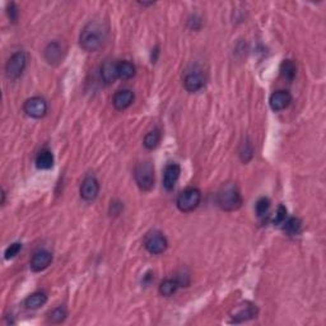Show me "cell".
Returning a JSON list of instances; mask_svg holds the SVG:
<instances>
[{
  "mask_svg": "<svg viewBox=\"0 0 326 326\" xmlns=\"http://www.w3.org/2000/svg\"><path fill=\"white\" fill-rule=\"evenodd\" d=\"M188 25H189V27H190L191 29H194V31H197V29L202 28L203 21H202V18L199 17V15L194 14V15H191L190 18H189Z\"/></svg>",
  "mask_w": 326,
  "mask_h": 326,
  "instance_id": "obj_31",
  "label": "cell"
},
{
  "mask_svg": "<svg viewBox=\"0 0 326 326\" xmlns=\"http://www.w3.org/2000/svg\"><path fill=\"white\" fill-rule=\"evenodd\" d=\"M176 280H177L178 285L181 287H189V284H190V275H189V273H178L177 275H176L175 278Z\"/></svg>",
  "mask_w": 326,
  "mask_h": 326,
  "instance_id": "obj_30",
  "label": "cell"
},
{
  "mask_svg": "<svg viewBox=\"0 0 326 326\" xmlns=\"http://www.w3.org/2000/svg\"><path fill=\"white\" fill-rule=\"evenodd\" d=\"M181 167L178 163L170 162L166 165L165 171H163V188L167 191L173 190L176 183L180 178Z\"/></svg>",
  "mask_w": 326,
  "mask_h": 326,
  "instance_id": "obj_10",
  "label": "cell"
},
{
  "mask_svg": "<svg viewBox=\"0 0 326 326\" xmlns=\"http://www.w3.org/2000/svg\"><path fill=\"white\" fill-rule=\"evenodd\" d=\"M269 210H270V200L268 197L263 196L256 202L255 205V213L258 215V218L264 219L268 215Z\"/></svg>",
  "mask_w": 326,
  "mask_h": 326,
  "instance_id": "obj_25",
  "label": "cell"
},
{
  "mask_svg": "<svg viewBox=\"0 0 326 326\" xmlns=\"http://www.w3.org/2000/svg\"><path fill=\"white\" fill-rule=\"evenodd\" d=\"M100 194V183L95 176L89 175L83 180L81 185V197L85 202H93Z\"/></svg>",
  "mask_w": 326,
  "mask_h": 326,
  "instance_id": "obj_9",
  "label": "cell"
},
{
  "mask_svg": "<svg viewBox=\"0 0 326 326\" xmlns=\"http://www.w3.org/2000/svg\"><path fill=\"white\" fill-rule=\"evenodd\" d=\"M51 263H52V253L47 250H39L32 255L29 265H31L32 270L40 273L49 268Z\"/></svg>",
  "mask_w": 326,
  "mask_h": 326,
  "instance_id": "obj_11",
  "label": "cell"
},
{
  "mask_svg": "<svg viewBox=\"0 0 326 326\" xmlns=\"http://www.w3.org/2000/svg\"><path fill=\"white\" fill-rule=\"evenodd\" d=\"M217 205L224 212H234L242 205V195L239 186L233 183H227L221 186L215 195Z\"/></svg>",
  "mask_w": 326,
  "mask_h": 326,
  "instance_id": "obj_2",
  "label": "cell"
},
{
  "mask_svg": "<svg viewBox=\"0 0 326 326\" xmlns=\"http://www.w3.org/2000/svg\"><path fill=\"white\" fill-rule=\"evenodd\" d=\"M107 39V27L101 21H90L82 29L79 45L88 52H95L103 46Z\"/></svg>",
  "mask_w": 326,
  "mask_h": 326,
  "instance_id": "obj_1",
  "label": "cell"
},
{
  "mask_svg": "<svg viewBox=\"0 0 326 326\" xmlns=\"http://www.w3.org/2000/svg\"><path fill=\"white\" fill-rule=\"evenodd\" d=\"M292 102V95H291L288 90H275L274 93H271L270 98H269V105L273 111H283L288 107Z\"/></svg>",
  "mask_w": 326,
  "mask_h": 326,
  "instance_id": "obj_12",
  "label": "cell"
},
{
  "mask_svg": "<svg viewBox=\"0 0 326 326\" xmlns=\"http://www.w3.org/2000/svg\"><path fill=\"white\" fill-rule=\"evenodd\" d=\"M144 247L152 255H161L168 247V241L165 234L158 231L149 232L144 239Z\"/></svg>",
  "mask_w": 326,
  "mask_h": 326,
  "instance_id": "obj_6",
  "label": "cell"
},
{
  "mask_svg": "<svg viewBox=\"0 0 326 326\" xmlns=\"http://www.w3.org/2000/svg\"><path fill=\"white\" fill-rule=\"evenodd\" d=\"M47 302V296L44 292H34L25 299V307L28 310H37Z\"/></svg>",
  "mask_w": 326,
  "mask_h": 326,
  "instance_id": "obj_20",
  "label": "cell"
},
{
  "mask_svg": "<svg viewBox=\"0 0 326 326\" xmlns=\"http://www.w3.org/2000/svg\"><path fill=\"white\" fill-rule=\"evenodd\" d=\"M280 77H282L284 81H287L288 83L293 82V79L296 78V74H297V66H296L295 61L289 60H283V63L280 64Z\"/></svg>",
  "mask_w": 326,
  "mask_h": 326,
  "instance_id": "obj_18",
  "label": "cell"
},
{
  "mask_svg": "<svg viewBox=\"0 0 326 326\" xmlns=\"http://www.w3.org/2000/svg\"><path fill=\"white\" fill-rule=\"evenodd\" d=\"M180 288L178 285L177 280L176 279H166L159 284L158 292L161 296H165V297H170V296H173L177 289Z\"/></svg>",
  "mask_w": 326,
  "mask_h": 326,
  "instance_id": "obj_22",
  "label": "cell"
},
{
  "mask_svg": "<svg viewBox=\"0 0 326 326\" xmlns=\"http://www.w3.org/2000/svg\"><path fill=\"white\" fill-rule=\"evenodd\" d=\"M27 68V55L23 51L14 52L5 64V76L9 81H15Z\"/></svg>",
  "mask_w": 326,
  "mask_h": 326,
  "instance_id": "obj_4",
  "label": "cell"
},
{
  "mask_svg": "<svg viewBox=\"0 0 326 326\" xmlns=\"http://www.w3.org/2000/svg\"><path fill=\"white\" fill-rule=\"evenodd\" d=\"M66 317H68V311H66V309L64 306L56 307V309L50 311L49 315H47V320L51 324H61V322L65 321Z\"/></svg>",
  "mask_w": 326,
  "mask_h": 326,
  "instance_id": "obj_24",
  "label": "cell"
},
{
  "mask_svg": "<svg viewBox=\"0 0 326 326\" xmlns=\"http://www.w3.org/2000/svg\"><path fill=\"white\" fill-rule=\"evenodd\" d=\"M259 310L256 307V304L251 303V302H242V303L234 306V309L231 311V317L232 322H244L248 321V320L253 319V317L258 316Z\"/></svg>",
  "mask_w": 326,
  "mask_h": 326,
  "instance_id": "obj_7",
  "label": "cell"
},
{
  "mask_svg": "<svg viewBox=\"0 0 326 326\" xmlns=\"http://www.w3.org/2000/svg\"><path fill=\"white\" fill-rule=\"evenodd\" d=\"M301 228H302L301 219L296 217L285 219L284 223H283V229H284L289 236H296V234H298L299 232H301Z\"/></svg>",
  "mask_w": 326,
  "mask_h": 326,
  "instance_id": "obj_23",
  "label": "cell"
},
{
  "mask_svg": "<svg viewBox=\"0 0 326 326\" xmlns=\"http://www.w3.org/2000/svg\"><path fill=\"white\" fill-rule=\"evenodd\" d=\"M205 84V77L202 70H191L184 78V85L185 89L190 93L199 92Z\"/></svg>",
  "mask_w": 326,
  "mask_h": 326,
  "instance_id": "obj_13",
  "label": "cell"
},
{
  "mask_svg": "<svg viewBox=\"0 0 326 326\" xmlns=\"http://www.w3.org/2000/svg\"><path fill=\"white\" fill-rule=\"evenodd\" d=\"M23 111L32 119H41L47 114V102L42 97H31L23 105Z\"/></svg>",
  "mask_w": 326,
  "mask_h": 326,
  "instance_id": "obj_8",
  "label": "cell"
},
{
  "mask_svg": "<svg viewBox=\"0 0 326 326\" xmlns=\"http://www.w3.org/2000/svg\"><path fill=\"white\" fill-rule=\"evenodd\" d=\"M54 166V154L50 149H41L36 157V167L39 170H50Z\"/></svg>",
  "mask_w": 326,
  "mask_h": 326,
  "instance_id": "obj_17",
  "label": "cell"
},
{
  "mask_svg": "<svg viewBox=\"0 0 326 326\" xmlns=\"http://www.w3.org/2000/svg\"><path fill=\"white\" fill-rule=\"evenodd\" d=\"M21 250H22V244H21V242H14V244L8 246L7 250H5L4 252V258L7 259V260L14 259L15 256L20 253Z\"/></svg>",
  "mask_w": 326,
  "mask_h": 326,
  "instance_id": "obj_26",
  "label": "cell"
},
{
  "mask_svg": "<svg viewBox=\"0 0 326 326\" xmlns=\"http://www.w3.org/2000/svg\"><path fill=\"white\" fill-rule=\"evenodd\" d=\"M202 200V192L196 188H188L184 191L180 192L176 200V205H177L178 210L184 213L192 212L196 209Z\"/></svg>",
  "mask_w": 326,
  "mask_h": 326,
  "instance_id": "obj_5",
  "label": "cell"
},
{
  "mask_svg": "<svg viewBox=\"0 0 326 326\" xmlns=\"http://www.w3.org/2000/svg\"><path fill=\"white\" fill-rule=\"evenodd\" d=\"M5 203V191L2 190V205H4Z\"/></svg>",
  "mask_w": 326,
  "mask_h": 326,
  "instance_id": "obj_32",
  "label": "cell"
},
{
  "mask_svg": "<svg viewBox=\"0 0 326 326\" xmlns=\"http://www.w3.org/2000/svg\"><path fill=\"white\" fill-rule=\"evenodd\" d=\"M136 68L132 61H117V77L120 79H132L135 76Z\"/></svg>",
  "mask_w": 326,
  "mask_h": 326,
  "instance_id": "obj_19",
  "label": "cell"
},
{
  "mask_svg": "<svg viewBox=\"0 0 326 326\" xmlns=\"http://www.w3.org/2000/svg\"><path fill=\"white\" fill-rule=\"evenodd\" d=\"M8 17H9L10 22L12 23H15L18 20V15H20V10H18L17 5H15V3H10L9 5H8Z\"/></svg>",
  "mask_w": 326,
  "mask_h": 326,
  "instance_id": "obj_29",
  "label": "cell"
},
{
  "mask_svg": "<svg viewBox=\"0 0 326 326\" xmlns=\"http://www.w3.org/2000/svg\"><path fill=\"white\" fill-rule=\"evenodd\" d=\"M134 177L136 185L141 191H149L154 186V167L149 161L140 162L135 166Z\"/></svg>",
  "mask_w": 326,
  "mask_h": 326,
  "instance_id": "obj_3",
  "label": "cell"
},
{
  "mask_svg": "<svg viewBox=\"0 0 326 326\" xmlns=\"http://www.w3.org/2000/svg\"><path fill=\"white\" fill-rule=\"evenodd\" d=\"M135 100L134 92L130 89H121L117 90L112 97V105L119 111H124V110L129 108L133 105Z\"/></svg>",
  "mask_w": 326,
  "mask_h": 326,
  "instance_id": "obj_14",
  "label": "cell"
},
{
  "mask_svg": "<svg viewBox=\"0 0 326 326\" xmlns=\"http://www.w3.org/2000/svg\"><path fill=\"white\" fill-rule=\"evenodd\" d=\"M240 156L244 162H248L253 156V149L252 146L250 143H244L242 144V151L240 152Z\"/></svg>",
  "mask_w": 326,
  "mask_h": 326,
  "instance_id": "obj_28",
  "label": "cell"
},
{
  "mask_svg": "<svg viewBox=\"0 0 326 326\" xmlns=\"http://www.w3.org/2000/svg\"><path fill=\"white\" fill-rule=\"evenodd\" d=\"M117 77V61L107 60L102 64L101 66V79H102L105 84H112Z\"/></svg>",
  "mask_w": 326,
  "mask_h": 326,
  "instance_id": "obj_16",
  "label": "cell"
},
{
  "mask_svg": "<svg viewBox=\"0 0 326 326\" xmlns=\"http://www.w3.org/2000/svg\"><path fill=\"white\" fill-rule=\"evenodd\" d=\"M161 139H162L161 130L153 129L152 132H149L148 134L146 135L143 144L147 149H149V151H153V149H156L157 147L159 146V143H161Z\"/></svg>",
  "mask_w": 326,
  "mask_h": 326,
  "instance_id": "obj_21",
  "label": "cell"
},
{
  "mask_svg": "<svg viewBox=\"0 0 326 326\" xmlns=\"http://www.w3.org/2000/svg\"><path fill=\"white\" fill-rule=\"evenodd\" d=\"M285 219H287V209H285L284 205H279L277 209V214H275V218L274 221H273V223H274L275 226H280V224L284 223Z\"/></svg>",
  "mask_w": 326,
  "mask_h": 326,
  "instance_id": "obj_27",
  "label": "cell"
},
{
  "mask_svg": "<svg viewBox=\"0 0 326 326\" xmlns=\"http://www.w3.org/2000/svg\"><path fill=\"white\" fill-rule=\"evenodd\" d=\"M45 60L51 65L60 63L64 58V46L59 41H52L45 47L44 50Z\"/></svg>",
  "mask_w": 326,
  "mask_h": 326,
  "instance_id": "obj_15",
  "label": "cell"
}]
</instances>
